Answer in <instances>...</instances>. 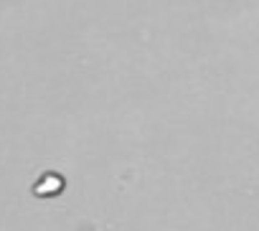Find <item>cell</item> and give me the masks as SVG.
Returning a JSON list of instances; mask_svg holds the SVG:
<instances>
[{"instance_id":"cell-1","label":"cell","mask_w":259,"mask_h":231,"mask_svg":"<svg viewBox=\"0 0 259 231\" xmlns=\"http://www.w3.org/2000/svg\"><path fill=\"white\" fill-rule=\"evenodd\" d=\"M61 188H64V180H61L59 175L46 173L44 180H38V183L33 186V193H36V196H51V193H61Z\"/></svg>"}]
</instances>
